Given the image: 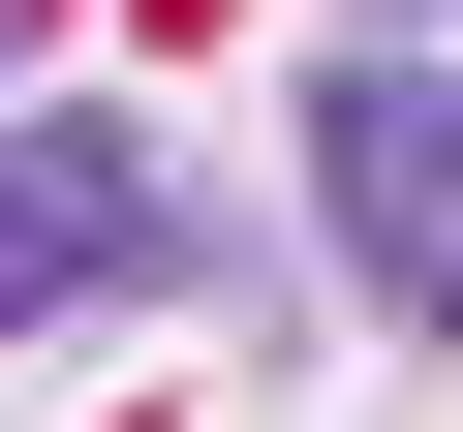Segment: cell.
I'll list each match as a JSON object with an SVG mask.
<instances>
[{
    "instance_id": "obj_1",
    "label": "cell",
    "mask_w": 463,
    "mask_h": 432,
    "mask_svg": "<svg viewBox=\"0 0 463 432\" xmlns=\"http://www.w3.org/2000/svg\"><path fill=\"white\" fill-rule=\"evenodd\" d=\"M309 185H340V248L402 340H463V93L432 62H309Z\"/></svg>"
},
{
    "instance_id": "obj_2",
    "label": "cell",
    "mask_w": 463,
    "mask_h": 432,
    "mask_svg": "<svg viewBox=\"0 0 463 432\" xmlns=\"http://www.w3.org/2000/svg\"><path fill=\"white\" fill-rule=\"evenodd\" d=\"M93 278H155V155L124 124H0V340H62Z\"/></svg>"
},
{
    "instance_id": "obj_3",
    "label": "cell",
    "mask_w": 463,
    "mask_h": 432,
    "mask_svg": "<svg viewBox=\"0 0 463 432\" xmlns=\"http://www.w3.org/2000/svg\"><path fill=\"white\" fill-rule=\"evenodd\" d=\"M32 32H62V0H0V62H32Z\"/></svg>"
}]
</instances>
